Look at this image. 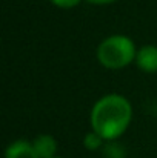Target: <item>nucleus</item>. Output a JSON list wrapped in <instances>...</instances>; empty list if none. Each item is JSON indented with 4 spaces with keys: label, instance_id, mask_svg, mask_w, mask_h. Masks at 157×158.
<instances>
[{
    "label": "nucleus",
    "instance_id": "1",
    "mask_svg": "<svg viewBox=\"0 0 157 158\" xmlns=\"http://www.w3.org/2000/svg\"><path fill=\"white\" fill-rule=\"evenodd\" d=\"M133 120V106L120 94H108L99 98L89 115L91 131L105 141H116L122 137Z\"/></svg>",
    "mask_w": 157,
    "mask_h": 158
},
{
    "label": "nucleus",
    "instance_id": "2",
    "mask_svg": "<svg viewBox=\"0 0 157 158\" xmlns=\"http://www.w3.org/2000/svg\"><path fill=\"white\" fill-rule=\"evenodd\" d=\"M137 55L134 42L128 35L114 34L103 39L97 46V60L106 69H122L129 66Z\"/></svg>",
    "mask_w": 157,
    "mask_h": 158
},
{
    "label": "nucleus",
    "instance_id": "3",
    "mask_svg": "<svg viewBox=\"0 0 157 158\" xmlns=\"http://www.w3.org/2000/svg\"><path fill=\"white\" fill-rule=\"evenodd\" d=\"M136 64L140 71H143L146 74L157 72V46L145 45L140 49H137Z\"/></svg>",
    "mask_w": 157,
    "mask_h": 158
},
{
    "label": "nucleus",
    "instance_id": "4",
    "mask_svg": "<svg viewBox=\"0 0 157 158\" xmlns=\"http://www.w3.org/2000/svg\"><path fill=\"white\" fill-rule=\"evenodd\" d=\"M5 158H39V155L33 146V141L15 140L6 148Z\"/></svg>",
    "mask_w": 157,
    "mask_h": 158
},
{
    "label": "nucleus",
    "instance_id": "5",
    "mask_svg": "<svg viewBox=\"0 0 157 158\" xmlns=\"http://www.w3.org/2000/svg\"><path fill=\"white\" fill-rule=\"evenodd\" d=\"M33 146L39 158H54L57 154V141L52 135L40 134L33 140Z\"/></svg>",
    "mask_w": 157,
    "mask_h": 158
},
{
    "label": "nucleus",
    "instance_id": "6",
    "mask_svg": "<svg viewBox=\"0 0 157 158\" xmlns=\"http://www.w3.org/2000/svg\"><path fill=\"white\" fill-rule=\"evenodd\" d=\"M103 155L105 158H125L126 152H125V148L119 144L117 141H106L103 148Z\"/></svg>",
    "mask_w": 157,
    "mask_h": 158
},
{
    "label": "nucleus",
    "instance_id": "7",
    "mask_svg": "<svg viewBox=\"0 0 157 158\" xmlns=\"http://www.w3.org/2000/svg\"><path fill=\"white\" fill-rule=\"evenodd\" d=\"M103 143H105V140L99 134H96L94 131L88 132V134L83 137V146H85L88 151H97L99 148L103 146Z\"/></svg>",
    "mask_w": 157,
    "mask_h": 158
},
{
    "label": "nucleus",
    "instance_id": "8",
    "mask_svg": "<svg viewBox=\"0 0 157 158\" xmlns=\"http://www.w3.org/2000/svg\"><path fill=\"white\" fill-rule=\"evenodd\" d=\"M50 2L60 9H72V8L79 6L82 0H50Z\"/></svg>",
    "mask_w": 157,
    "mask_h": 158
},
{
    "label": "nucleus",
    "instance_id": "9",
    "mask_svg": "<svg viewBox=\"0 0 157 158\" xmlns=\"http://www.w3.org/2000/svg\"><path fill=\"white\" fill-rule=\"evenodd\" d=\"M88 3L91 5H97V6H105V5H111V3H116L117 0H86Z\"/></svg>",
    "mask_w": 157,
    "mask_h": 158
},
{
    "label": "nucleus",
    "instance_id": "10",
    "mask_svg": "<svg viewBox=\"0 0 157 158\" xmlns=\"http://www.w3.org/2000/svg\"><path fill=\"white\" fill-rule=\"evenodd\" d=\"M54 158H62V157H54Z\"/></svg>",
    "mask_w": 157,
    "mask_h": 158
}]
</instances>
